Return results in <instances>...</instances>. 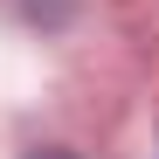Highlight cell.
Masks as SVG:
<instances>
[{"instance_id": "obj_1", "label": "cell", "mask_w": 159, "mask_h": 159, "mask_svg": "<svg viewBox=\"0 0 159 159\" xmlns=\"http://www.w3.org/2000/svg\"><path fill=\"white\" fill-rule=\"evenodd\" d=\"M28 159H76V152H69V145H35Z\"/></svg>"}]
</instances>
